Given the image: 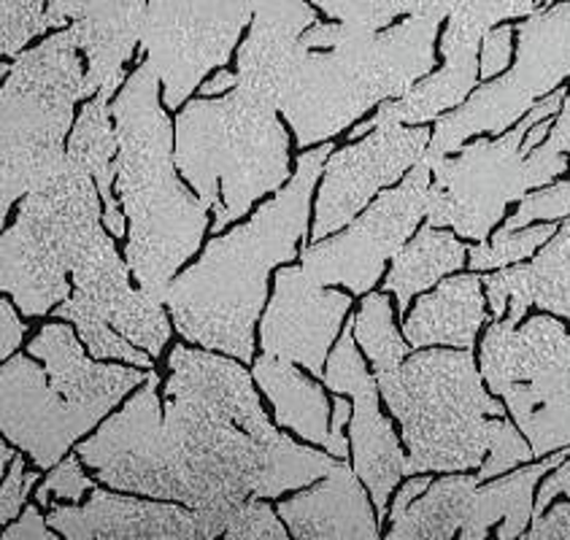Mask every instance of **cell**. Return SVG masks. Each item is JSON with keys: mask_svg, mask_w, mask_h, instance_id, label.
<instances>
[{"mask_svg": "<svg viewBox=\"0 0 570 540\" xmlns=\"http://www.w3.org/2000/svg\"><path fill=\"white\" fill-rule=\"evenodd\" d=\"M98 484L195 511H236L316 484L335 456L301 446L265 409L246 362L174 341L166 373L76 446Z\"/></svg>", "mask_w": 570, "mask_h": 540, "instance_id": "obj_1", "label": "cell"}, {"mask_svg": "<svg viewBox=\"0 0 570 540\" xmlns=\"http://www.w3.org/2000/svg\"><path fill=\"white\" fill-rule=\"evenodd\" d=\"M306 30L259 14L236 52L238 85L195 95L176 111V165L212 208V233L238 225L295 176L293 130L278 114V81Z\"/></svg>", "mask_w": 570, "mask_h": 540, "instance_id": "obj_2", "label": "cell"}, {"mask_svg": "<svg viewBox=\"0 0 570 540\" xmlns=\"http://www.w3.org/2000/svg\"><path fill=\"white\" fill-rule=\"evenodd\" d=\"M333 149L327 141L297 151L287 187L259 203L246 222L208 238L198 259L168 284L166 308L181 341L246 365L255 362L271 276L301 259L308 244L314 195Z\"/></svg>", "mask_w": 570, "mask_h": 540, "instance_id": "obj_3", "label": "cell"}, {"mask_svg": "<svg viewBox=\"0 0 570 540\" xmlns=\"http://www.w3.org/2000/svg\"><path fill=\"white\" fill-rule=\"evenodd\" d=\"M446 19L428 6L386 30L314 22L278 81V114L293 130L297 149L335 141L371 111L403 98L439 68L435 38Z\"/></svg>", "mask_w": 570, "mask_h": 540, "instance_id": "obj_4", "label": "cell"}, {"mask_svg": "<svg viewBox=\"0 0 570 540\" xmlns=\"http://www.w3.org/2000/svg\"><path fill=\"white\" fill-rule=\"evenodd\" d=\"M117 198L128 216L125 263L132 282L166 303L168 284L198 257L214 214L176 165L174 117L163 104V81L141 60L117 98Z\"/></svg>", "mask_w": 570, "mask_h": 540, "instance_id": "obj_5", "label": "cell"}, {"mask_svg": "<svg viewBox=\"0 0 570 540\" xmlns=\"http://www.w3.org/2000/svg\"><path fill=\"white\" fill-rule=\"evenodd\" d=\"M373 376L401 428L411 475L476 473L484 484L535 460L471 348H420Z\"/></svg>", "mask_w": 570, "mask_h": 540, "instance_id": "obj_6", "label": "cell"}, {"mask_svg": "<svg viewBox=\"0 0 570 540\" xmlns=\"http://www.w3.org/2000/svg\"><path fill=\"white\" fill-rule=\"evenodd\" d=\"M147 379L144 367L95 360L71 322L43 320L24 352L0 365V432L52 470Z\"/></svg>", "mask_w": 570, "mask_h": 540, "instance_id": "obj_7", "label": "cell"}, {"mask_svg": "<svg viewBox=\"0 0 570 540\" xmlns=\"http://www.w3.org/2000/svg\"><path fill=\"white\" fill-rule=\"evenodd\" d=\"M87 60L71 28L52 30L11 62L0 92V219L68 163L87 100Z\"/></svg>", "mask_w": 570, "mask_h": 540, "instance_id": "obj_8", "label": "cell"}, {"mask_svg": "<svg viewBox=\"0 0 570 540\" xmlns=\"http://www.w3.org/2000/svg\"><path fill=\"white\" fill-rule=\"evenodd\" d=\"M106 230L104 198L81 165L30 189L0 238V289L24 320L41 322L71 297V276Z\"/></svg>", "mask_w": 570, "mask_h": 540, "instance_id": "obj_9", "label": "cell"}, {"mask_svg": "<svg viewBox=\"0 0 570 540\" xmlns=\"http://www.w3.org/2000/svg\"><path fill=\"white\" fill-rule=\"evenodd\" d=\"M566 98L568 90L560 87L503 136H479L476 141H468L460 151L439 160L424 157L433 165L428 225L449 227L460 238L481 244L498 230L500 222H505L509 206L568 174V155L562 151L549 149L547 144L530 155L522 149L530 127L557 117Z\"/></svg>", "mask_w": 570, "mask_h": 540, "instance_id": "obj_10", "label": "cell"}, {"mask_svg": "<svg viewBox=\"0 0 570 540\" xmlns=\"http://www.w3.org/2000/svg\"><path fill=\"white\" fill-rule=\"evenodd\" d=\"M487 386L509 409L535 460L570 449V330L560 316L492 320L479 343Z\"/></svg>", "mask_w": 570, "mask_h": 540, "instance_id": "obj_11", "label": "cell"}, {"mask_svg": "<svg viewBox=\"0 0 570 540\" xmlns=\"http://www.w3.org/2000/svg\"><path fill=\"white\" fill-rule=\"evenodd\" d=\"M259 14L301 30L320 22L308 0H149L138 55L160 76L170 114L195 98L208 76L227 68Z\"/></svg>", "mask_w": 570, "mask_h": 540, "instance_id": "obj_12", "label": "cell"}, {"mask_svg": "<svg viewBox=\"0 0 570 540\" xmlns=\"http://www.w3.org/2000/svg\"><path fill=\"white\" fill-rule=\"evenodd\" d=\"M570 79V0L538 9L517 28V57L433 127L428 160L460 151L471 138H498Z\"/></svg>", "mask_w": 570, "mask_h": 540, "instance_id": "obj_13", "label": "cell"}, {"mask_svg": "<svg viewBox=\"0 0 570 540\" xmlns=\"http://www.w3.org/2000/svg\"><path fill=\"white\" fill-rule=\"evenodd\" d=\"M433 165L422 160L401 184L384 189L350 227L301 249V268L322 287L365 297L384 282L395 254L428 222Z\"/></svg>", "mask_w": 570, "mask_h": 540, "instance_id": "obj_14", "label": "cell"}, {"mask_svg": "<svg viewBox=\"0 0 570 540\" xmlns=\"http://www.w3.org/2000/svg\"><path fill=\"white\" fill-rule=\"evenodd\" d=\"M433 130L428 125H379L327 157L314 195L308 240L331 238L350 227L384 189L401 184L428 155Z\"/></svg>", "mask_w": 570, "mask_h": 540, "instance_id": "obj_15", "label": "cell"}, {"mask_svg": "<svg viewBox=\"0 0 570 540\" xmlns=\"http://www.w3.org/2000/svg\"><path fill=\"white\" fill-rule=\"evenodd\" d=\"M322 384L331 395L352 400V419L346 428L352 443V468L371 492L379 522L384 524L390 519L392 494L411 475L409 454L392 419L382 411L384 400L379 381L354 338V316H350L331 352Z\"/></svg>", "mask_w": 570, "mask_h": 540, "instance_id": "obj_16", "label": "cell"}, {"mask_svg": "<svg viewBox=\"0 0 570 540\" xmlns=\"http://www.w3.org/2000/svg\"><path fill=\"white\" fill-rule=\"evenodd\" d=\"M352 308L354 295L346 289L322 287L301 263L282 265L274 273V295L257 324L259 354L295 362L322 381Z\"/></svg>", "mask_w": 570, "mask_h": 540, "instance_id": "obj_17", "label": "cell"}, {"mask_svg": "<svg viewBox=\"0 0 570 540\" xmlns=\"http://www.w3.org/2000/svg\"><path fill=\"white\" fill-rule=\"evenodd\" d=\"M230 517L98 487L81 505L55 503L47 524L66 540H219Z\"/></svg>", "mask_w": 570, "mask_h": 540, "instance_id": "obj_18", "label": "cell"}, {"mask_svg": "<svg viewBox=\"0 0 570 540\" xmlns=\"http://www.w3.org/2000/svg\"><path fill=\"white\" fill-rule=\"evenodd\" d=\"M149 0H49L47 28H71L87 60V100H114L128 81V62L141 47Z\"/></svg>", "mask_w": 570, "mask_h": 540, "instance_id": "obj_19", "label": "cell"}, {"mask_svg": "<svg viewBox=\"0 0 570 540\" xmlns=\"http://www.w3.org/2000/svg\"><path fill=\"white\" fill-rule=\"evenodd\" d=\"M276 513L293 540H386L371 492L350 460H338L325 479L293 498L276 500Z\"/></svg>", "mask_w": 570, "mask_h": 540, "instance_id": "obj_20", "label": "cell"}, {"mask_svg": "<svg viewBox=\"0 0 570 540\" xmlns=\"http://www.w3.org/2000/svg\"><path fill=\"white\" fill-rule=\"evenodd\" d=\"M492 320L524 322L530 308L570 322V219L560 222L554 238L528 263L484 273Z\"/></svg>", "mask_w": 570, "mask_h": 540, "instance_id": "obj_21", "label": "cell"}, {"mask_svg": "<svg viewBox=\"0 0 570 540\" xmlns=\"http://www.w3.org/2000/svg\"><path fill=\"white\" fill-rule=\"evenodd\" d=\"M492 322L484 273H454L424 292L403 316V338L420 348H476L481 330Z\"/></svg>", "mask_w": 570, "mask_h": 540, "instance_id": "obj_22", "label": "cell"}, {"mask_svg": "<svg viewBox=\"0 0 570 540\" xmlns=\"http://www.w3.org/2000/svg\"><path fill=\"white\" fill-rule=\"evenodd\" d=\"M249 367L278 428L301 438L308 446H322L338 460V446L331 430L333 400L327 395V386L308 371L303 373L295 362L268 354H257Z\"/></svg>", "mask_w": 570, "mask_h": 540, "instance_id": "obj_23", "label": "cell"}, {"mask_svg": "<svg viewBox=\"0 0 570 540\" xmlns=\"http://www.w3.org/2000/svg\"><path fill=\"white\" fill-rule=\"evenodd\" d=\"M468 249L471 244L454 230L424 222L414 238L395 254L382 282V292L395 297L397 316L403 320L416 297L439 287L446 276L468 268Z\"/></svg>", "mask_w": 570, "mask_h": 540, "instance_id": "obj_24", "label": "cell"}, {"mask_svg": "<svg viewBox=\"0 0 570 540\" xmlns=\"http://www.w3.org/2000/svg\"><path fill=\"white\" fill-rule=\"evenodd\" d=\"M117 155L119 138L117 122L111 114V100L104 95L85 100L79 108V119L68 141V160L81 165L95 179L100 198H104V225L114 238H128V216L117 198Z\"/></svg>", "mask_w": 570, "mask_h": 540, "instance_id": "obj_25", "label": "cell"}, {"mask_svg": "<svg viewBox=\"0 0 570 540\" xmlns=\"http://www.w3.org/2000/svg\"><path fill=\"white\" fill-rule=\"evenodd\" d=\"M395 314L397 311L390 292L373 289L365 297H360V308L354 314V338H357L360 352L365 354L373 373L397 365L414 352L409 341L403 338Z\"/></svg>", "mask_w": 570, "mask_h": 540, "instance_id": "obj_26", "label": "cell"}, {"mask_svg": "<svg viewBox=\"0 0 570 540\" xmlns=\"http://www.w3.org/2000/svg\"><path fill=\"white\" fill-rule=\"evenodd\" d=\"M554 222H538V225L522 227V230H495L481 244H471L468 249V271L495 273L511 265L533 259L557 233Z\"/></svg>", "mask_w": 570, "mask_h": 540, "instance_id": "obj_27", "label": "cell"}, {"mask_svg": "<svg viewBox=\"0 0 570 540\" xmlns=\"http://www.w3.org/2000/svg\"><path fill=\"white\" fill-rule=\"evenodd\" d=\"M430 6L446 14L443 33L473 38V41H484L492 28L505 24L509 19H528L538 11L535 0H430Z\"/></svg>", "mask_w": 570, "mask_h": 540, "instance_id": "obj_28", "label": "cell"}, {"mask_svg": "<svg viewBox=\"0 0 570 540\" xmlns=\"http://www.w3.org/2000/svg\"><path fill=\"white\" fill-rule=\"evenodd\" d=\"M314 9L331 17L333 22L352 24L365 30H386L397 17L422 14L430 0H308Z\"/></svg>", "mask_w": 570, "mask_h": 540, "instance_id": "obj_29", "label": "cell"}, {"mask_svg": "<svg viewBox=\"0 0 570 540\" xmlns=\"http://www.w3.org/2000/svg\"><path fill=\"white\" fill-rule=\"evenodd\" d=\"M49 0H0V52L6 60H17L30 41L47 36Z\"/></svg>", "mask_w": 570, "mask_h": 540, "instance_id": "obj_30", "label": "cell"}, {"mask_svg": "<svg viewBox=\"0 0 570 540\" xmlns=\"http://www.w3.org/2000/svg\"><path fill=\"white\" fill-rule=\"evenodd\" d=\"M87 465L81 462V456L76 454V449L66 456L62 462H57L52 470H47V475L41 479V484L36 487V503L49 511L55 505V500H66V503L81 505L85 494H90L92 489H98V479L87 475Z\"/></svg>", "mask_w": 570, "mask_h": 540, "instance_id": "obj_31", "label": "cell"}, {"mask_svg": "<svg viewBox=\"0 0 570 540\" xmlns=\"http://www.w3.org/2000/svg\"><path fill=\"white\" fill-rule=\"evenodd\" d=\"M566 219H570V179H557L524 195L517 203V212L505 216L503 230H522V227L538 225V222L560 225Z\"/></svg>", "mask_w": 570, "mask_h": 540, "instance_id": "obj_32", "label": "cell"}, {"mask_svg": "<svg viewBox=\"0 0 570 540\" xmlns=\"http://www.w3.org/2000/svg\"><path fill=\"white\" fill-rule=\"evenodd\" d=\"M219 540H293L287 524L268 500H249L233 511L230 524Z\"/></svg>", "mask_w": 570, "mask_h": 540, "instance_id": "obj_33", "label": "cell"}, {"mask_svg": "<svg viewBox=\"0 0 570 540\" xmlns=\"http://www.w3.org/2000/svg\"><path fill=\"white\" fill-rule=\"evenodd\" d=\"M24 451H19L17 460L11 462V468L6 470L3 487H0V522L3 527L14 524L22 511L30 503V494L41 484V468L28 470V460H24Z\"/></svg>", "mask_w": 570, "mask_h": 540, "instance_id": "obj_34", "label": "cell"}, {"mask_svg": "<svg viewBox=\"0 0 570 540\" xmlns=\"http://www.w3.org/2000/svg\"><path fill=\"white\" fill-rule=\"evenodd\" d=\"M514 36L517 30L511 24H498L492 28L490 33L484 36L481 41V52H479V76H481V85L484 81L498 79L511 68L514 62L517 49H514Z\"/></svg>", "mask_w": 570, "mask_h": 540, "instance_id": "obj_35", "label": "cell"}, {"mask_svg": "<svg viewBox=\"0 0 570 540\" xmlns=\"http://www.w3.org/2000/svg\"><path fill=\"white\" fill-rule=\"evenodd\" d=\"M28 322H24L22 311L14 306L9 295L0 301V360H11L22 348L24 335H28Z\"/></svg>", "mask_w": 570, "mask_h": 540, "instance_id": "obj_36", "label": "cell"}, {"mask_svg": "<svg viewBox=\"0 0 570 540\" xmlns=\"http://www.w3.org/2000/svg\"><path fill=\"white\" fill-rule=\"evenodd\" d=\"M3 540H66V538L47 524V513H43V508L33 500V503H28V508L22 511V517H19L14 524L6 527Z\"/></svg>", "mask_w": 570, "mask_h": 540, "instance_id": "obj_37", "label": "cell"}, {"mask_svg": "<svg viewBox=\"0 0 570 540\" xmlns=\"http://www.w3.org/2000/svg\"><path fill=\"white\" fill-rule=\"evenodd\" d=\"M517 540H570V498L549 505V511L533 519V527Z\"/></svg>", "mask_w": 570, "mask_h": 540, "instance_id": "obj_38", "label": "cell"}, {"mask_svg": "<svg viewBox=\"0 0 570 540\" xmlns=\"http://www.w3.org/2000/svg\"><path fill=\"white\" fill-rule=\"evenodd\" d=\"M560 494H566L570 498V456L566 462H562L560 468H554L552 473L543 479L541 489H538L535 494V508H533V519L543 517V513L549 511V505L554 503V498H560Z\"/></svg>", "mask_w": 570, "mask_h": 540, "instance_id": "obj_39", "label": "cell"}, {"mask_svg": "<svg viewBox=\"0 0 570 540\" xmlns=\"http://www.w3.org/2000/svg\"><path fill=\"white\" fill-rule=\"evenodd\" d=\"M543 144H547L549 149L568 155V165H570V90H568L566 104L560 108V114L554 117L552 132H549V138Z\"/></svg>", "mask_w": 570, "mask_h": 540, "instance_id": "obj_40", "label": "cell"}, {"mask_svg": "<svg viewBox=\"0 0 570 540\" xmlns=\"http://www.w3.org/2000/svg\"><path fill=\"white\" fill-rule=\"evenodd\" d=\"M236 85H238L236 68H219V71H214L206 81H203L198 95H203V98H219V95L230 92Z\"/></svg>", "mask_w": 570, "mask_h": 540, "instance_id": "obj_41", "label": "cell"}, {"mask_svg": "<svg viewBox=\"0 0 570 540\" xmlns=\"http://www.w3.org/2000/svg\"><path fill=\"white\" fill-rule=\"evenodd\" d=\"M17 454H19V449L11 446V443L3 438V443H0V470H3V475H6V470L11 468V462L17 460Z\"/></svg>", "mask_w": 570, "mask_h": 540, "instance_id": "obj_42", "label": "cell"}, {"mask_svg": "<svg viewBox=\"0 0 570 540\" xmlns=\"http://www.w3.org/2000/svg\"><path fill=\"white\" fill-rule=\"evenodd\" d=\"M535 3H538V9H549V6H552L554 0H535Z\"/></svg>", "mask_w": 570, "mask_h": 540, "instance_id": "obj_43", "label": "cell"}]
</instances>
